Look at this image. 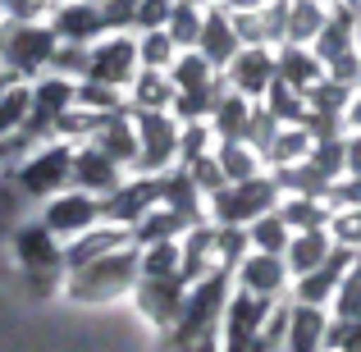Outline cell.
Here are the masks:
<instances>
[{
    "label": "cell",
    "instance_id": "obj_6",
    "mask_svg": "<svg viewBox=\"0 0 361 352\" xmlns=\"http://www.w3.org/2000/svg\"><path fill=\"white\" fill-rule=\"evenodd\" d=\"M133 119H137V142H142L137 169H147V174H165V169L174 165V156H178V138H183V128H178L165 110L133 115Z\"/></svg>",
    "mask_w": 361,
    "mask_h": 352
},
{
    "label": "cell",
    "instance_id": "obj_49",
    "mask_svg": "<svg viewBox=\"0 0 361 352\" xmlns=\"http://www.w3.org/2000/svg\"><path fill=\"white\" fill-rule=\"evenodd\" d=\"M5 18H9V14H5V0H0V23H5Z\"/></svg>",
    "mask_w": 361,
    "mask_h": 352
},
{
    "label": "cell",
    "instance_id": "obj_40",
    "mask_svg": "<svg viewBox=\"0 0 361 352\" xmlns=\"http://www.w3.org/2000/svg\"><path fill=\"white\" fill-rule=\"evenodd\" d=\"M329 238L343 243L348 252H357V247H361V211H334V220H329Z\"/></svg>",
    "mask_w": 361,
    "mask_h": 352
},
{
    "label": "cell",
    "instance_id": "obj_24",
    "mask_svg": "<svg viewBox=\"0 0 361 352\" xmlns=\"http://www.w3.org/2000/svg\"><path fill=\"white\" fill-rule=\"evenodd\" d=\"M18 256L27 261L32 274L42 270V265H46V270H60V265H64V247L55 243V233L46 229V224H27V229L18 233Z\"/></svg>",
    "mask_w": 361,
    "mask_h": 352
},
{
    "label": "cell",
    "instance_id": "obj_28",
    "mask_svg": "<svg viewBox=\"0 0 361 352\" xmlns=\"http://www.w3.org/2000/svg\"><path fill=\"white\" fill-rule=\"evenodd\" d=\"M279 215H283V224H288V229L311 233V229H329L334 206H325V197H283V202H279Z\"/></svg>",
    "mask_w": 361,
    "mask_h": 352
},
{
    "label": "cell",
    "instance_id": "obj_41",
    "mask_svg": "<svg viewBox=\"0 0 361 352\" xmlns=\"http://www.w3.org/2000/svg\"><path fill=\"white\" fill-rule=\"evenodd\" d=\"M325 78L343 83V87H357V83H361V51H348V55H338V60H329Z\"/></svg>",
    "mask_w": 361,
    "mask_h": 352
},
{
    "label": "cell",
    "instance_id": "obj_48",
    "mask_svg": "<svg viewBox=\"0 0 361 352\" xmlns=\"http://www.w3.org/2000/svg\"><path fill=\"white\" fill-rule=\"evenodd\" d=\"M320 5H329V9H334V5H343V0H320Z\"/></svg>",
    "mask_w": 361,
    "mask_h": 352
},
{
    "label": "cell",
    "instance_id": "obj_47",
    "mask_svg": "<svg viewBox=\"0 0 361 352\" xmlns=\"http://www.w3.org/2000/svg\"><path fill=\"white\" fill-rule=\"evenodd\" d=\"M270 0H224V9H233V14H243V9H265Z\"/></svg>",
    "mask_w": 361,
    "mask_h": 352
},
{
    "label": "cell",
    "instance_id": "obj_5",
    "mask_svg": "<svg viewBox=\"0 0 361 352\" xmlns=\"http://www.w3.org/2000/svg\"><path fill=\"white\" fill-rule=\"evenodd\" d=\"M156 206H160V178L156 174L128 178V183H119L115 193L101 197V215H106L110 224H119V229H137Z\"/></svg>",
    "mask_w": 361,
    "mask_h": 352
},
{
    "label": "cell",
    "instance_id": "obj_35",
    "mask_svg": "<svg viewBox=\"0 0 361 352\" xmlns=\"http://www.w3.org/2000/svg\"><path fill=\"white\" fill-rule=\"evenodd\" d=\"M137 60H142V69H160V73H169V64L178 60L174 37H169L165 28H151V32H142V42H137Z\"/></svg>",
    "mask_w": 361,
    "mask_h": 352
},
{
    "label": "cell",
    "instance_id": "obj_39",
    "mask_svg": "<svg viewBox=\"0 0 361 352\" xmlns=\"http://www.w3.org/2000/svg\"><path fill=\"white\" fill-rule=\"evenodd\" d=\"M279 128H283V123L274 119L270 110H265V106H256V110H252V123H247V142H252V147L265 156V147H270V142L279 138Z\"/></svg>",
    "mask_w": 361,
    "mask_h": 352
},
{
    "label": "cell",
    "instance_id": "obj_43",
    "mask_svg": "<svg viewBox=\"0 0 361 352\" xmlns=\"http://www.w3.org/2000/svg\"><path fill=\"white\" fill-rule=\"evenodd\" d=\"M169 14H174V0H137V28H142V32L165 28Z\"/></svg>",
    "mask_w": 361,
    "mask_h": 352
},
{
    "label": "cell",
    "instance_id": "obj_45",
    "mask_svg": "<svg viewBox=\"0 0 361 352\" xmlns=\"http://www.w3.org/2000/svg\"><path fill=\"white\" fill-rule=\"evenodd\" d=\"M348 174L361 178V133H348Z\"/></svg>",
    "mask_w": 361,
    "mask_h": 352
},
{
    "label": "cell",
    "instance_id": "obj_8",
    "mask_svg": "<svg viewBox=\"0 0 361 352\" xmlns=\"http://www.w3.org/2000/svg\"><path fill=\"white\" fill-rule=\"evenodd\" d=\"M274 78H279V60H274L270 46H243V55L224 69V83L247 101L252 97L265 101V92L274 87Z\"/></svg>",
    "mask_w": 361,
    "mask_h": 352
},
{
    "label": "cell",
    "instance_id": "obj_50",
    "mask_svg": "<svg viewBox=\"0 0 361 352\" xmlns=\"http://www.w3.org/2000/svg\"><path fill=\"white\" fill-rule=\"evenodd\" d=\"M82 5H106V0H82Z\"/></svg>",
    "mask_w": 361,
    "mask_h": 352
},
{
    "label": "cell",
    "instance_id": "obj_17",
    "mask_svg": "<svg viewBox=\"0 0 361 352\" xmlns=\"http://www.w3.org/2000/svg\"><path fill=\"white\" fill-rule=\"evenodd\" d=\"M92 147H101L110 160H119V165H137V119H123V115H110L101 119L97 128H92Z\"/></svg>",
    "mask_w": 361,
    "mask_h": 352
},
{
    "label": "cell",
    "instance_id": "obj_14",
    "mask_svg": "<svg viewBox=\"0 0 361 352\" xmlns=\"http://www.w3.org/2000/svg\"><path fill=\"white\" fill-rule=\"evenodd\" d=\"M51 28L60 42H73V46H92L97 37H106V18H101V5H82V0H73V5L55 9L51 14Z\"/></svg>",
    "mask_w": 361,
    "mask_h": 352
},
{
    "label": "cell",
    "instance_id": "obj_23",
    "mask_svg": "<svg viewBox=\"0 0 361 352\" xmlns=\"http://www.w3.org/2000/svg\"><path fill=\"white\" fill-rule=\"evenodd\" d=\"M329 334V320L320 307H293L288 311V352H320V344H325Z\"/></svg>",
    "mask_w": 361,
    "mask_h": 352
},
{
    "label": "cell",
    "instance_id": "obj_34",
    "mask_svg": "<svg viewBox=\"0 0 361 352\" xmlns=\"http://www.w3.org/2000/svg\"><path fill=\"white\" fill-rule=\"evenodd\" d=\"M247 243H252V252H265V256H283V252H288V243H293V229L283 224V215H279V211H270V215H261V220L252 224V233H247Z\"/></svg>",
    "mask_w": 361,
    "mask_h": 352
},
{
    "label": "cell",
    "instance_id": "obj_19",
    "mask_svg": "<svg viewBox=\"0 0 361 352\" xmlns=\"http://www.w3.org/2000/svg\"><path fill=\"white\" fill-rule=\"evenodd\" d=\"M274 60H279V83H288L302 97H307L316 83H325V64H320V55L311 51V46H279Z\"/></svg>",
    "mask_w": 361,
    "mask_h": 352
},
{
    "label": "cell",
    "instance_id": "obj_20",
    "mask_svg": "<svg viewBox=\"0 0 361 352\" xmlns=\"http://www.w3.org/2000/svg\"><path fill=\"white\" fill-rule=\"evenodd\" d=\"M160 178V206H169V211H178L188 224L202 220V188L192 183V174L188 169H169V174H156Z\"/></svg>",
    "mask_w": 361,
    "mask_h": 352
},
{
    "label": "cell",
    "instance_id": "obj_9",
    "mask_svg": "<svg viewBox=\"0 0 361 352\" xmlns=\"http://www.w3.org/2000/svg\"><path fill=\"white\" fill-rule=\"evenodd\" d=\"M97 220H101V197H92V193H60V197H51L46 211H42V224L55 238H78Z\"/></svg>",
    "mask_w": 361,
    "mask_h": 352
},
{
    "label": "cell",
    "instance_id": "obj_30",
    "mask_svg": "<svg viewBox=\"0 0 361 352\" xmlns=\"http://www.w3.org/2000/svg\"><path fill=\"white\" fill-rule=\"evenodd\" d=\"M202 28H206L202 0H174V14H169L165 32L174 37L178 51H197V42H202Z\"/></svg>",
    "mask_w": 361,
    "mask_h": 352
},
{
    "label": "cell",
    "instance_id": "obj_46",
    "mask_svg": "<svg viewBox=\"0 0 361 352\" xmlns=\"http://www.w3.org/2000/svg\"><path fill=\"white\" fill-rule=\"evenodd\" d=\"M343 123H348V128H353V133H361V97H353V106H348Z\"/></svg>",
    "mask_w": 361,
    "mask_h": 352
},
{
    "label": "cell",
    "instance_id": "obj_31",
    "mask_svg": "<svg viewBox=\"0 0 361 352\" xmlns=\"http://www.w3.org/2000/svg\"><path fill=\"white\" fill-rule=\"evenodd\" d=\"M73 110H82V115H92V119L123 115L119 87H110V83H92V78H82L78 87H73Z\"/></svg>",
    "mask_w": 361,
    "mask_h": 352
},
{
    "label": "cell",
    "instance_id": "obj_44",
    "mask_svg": "<svg viewBox=\"0 0 361 352\" xmlns=\"http://www.w3.org/2000/svg\"><path fill=\"white\" fill-rule=\"evenodd\" d=\"M101 18H106V28H137V0H106Z\"/></svg>",
    "mask_w": 361,
    "mask_h": 352
},
{
    "label": "cell",
    "instance_id": "obj_32",
    "mask_svg": "<svg viewBox=\"0 0 361 352\" xmlns=\"http://www.w3.org/2000/svg\"><path fill=\"white\" fill-rule=\"evenodd\" d=\"M215 160H220L229 183H243V178L261 174V151L252 142H215Z\"/></svg>",
    "mask_w": 361,
    "mask_h": 352
},
{
    "label": "cell",
    "instance_id": "obj_15",
    "mask_svg": "<svg viewBox=\"0 0 361 352\" xmlns=\"http://www.w3.org/2000/svg\"><path fill=\"white\" fill-rule=\"evenodd\" d=\"M357 23H361V9H353V5H334V9H329V18H325V28H320L316 46H311V51L320 55V64H329V60H338V55L357 51Z\"/></svg>",
    "mask_w": 361,
    "mask_h": 352
},
{
    "label": "cell",
    "instance_id": "obj_16",
    "mask_svg": "<svg viewBox=\"0 0 361 352\" xmlns=\"http://www.w3.org/2000/svg\"><path fill=\"white\" fill-rule=\"evenodd\" d=\"M238 279L256 298H274V293L288 284V261H283V256H265V252H247L238 261Z\"/></svg>",
    "mask_w": 361,
    "mask_h": 352
},
{
    "label": "cell",
    "instance_id": "obj_42",
    "mask_svg": "<svg viewBox=\"0 0 361 352\" xmlns=\"http://www.w3.org/2000/svg\"><path fill=\"white\" fill-rule=\"evenodd\" d=\"M325 202L338 206V211H361V178H357V174H343L334 188H329Z\"/></svg>",
    "mask_w": 361,
    "mask_h": 352
},
{
    "label": "cell",
    "instance_id": "obj_7",
    "mask_svg": "<svg viewBox=\"0 0 361 352\" xmlns=\"http://www.w3.org/2000/svg\"><path fill=\"white\" fill-rule=\"evenodd\" d=\"M265 316H270V298H256V293H238L229 302V316L220 320L224 325V348L229 352H252L265 334Z\"/></svg>",
    "mask_w": 361,
    "mask_h": 352
},
{
    "label": "cell",
    "instance_id": "obj_36",
    "mask_svg": "<svg viewBox=\"0 0 361 352\" xmlns=\"http://www.w3.org/2000/svg\"><path fill=\"white\" fill-rule=\"evenodd\" d=\"M87 69H92V46H73V42H60V51H55V60H51V73L55 78H87Z\"/></svg>",
    "mask_w": 361,
    "mask_h": 352
},
{
    "label": "cell",
    "instance_id": "obj_10",
    "mask_svg": "<svg viewBox=\"0 0 361 352\" xmlns=\"http://www.w3.org/2000/svg\"><path fill=\"white\" fill-rule=\"evenodd\" d=\"M137 42L133 37H101L92 46V69L87 78L92 83H110V87H128L137 78Z\"/></svg>",
    "mask_w": 361,
    "mask_h": 352
},
{
    "label": "cell",
    "instance_id": "obj_2",
    "mask_svg": "<svg viewBox=\"0 0 361 352\" xmlns=\"http://www.w3.org/2000/svg\"><path fill=\"white\" fill-rule=\"evenodd\" d=\"M60 37L51 23H23V18H5L0 23V60L9 73H42L51 69Z\"/></svg>",
    "mask_w": 361,
    "mask_h": 352
},
{
    "label": "cell",
    "instance_id": "obj_18",
    "mask_svg": "<svg viewBox=\"0 0 361 352\" xmlns=\"http://www.w3.org/2000/svg\"><path fill=\"white\" fill-rule=\"evenodd\" d=\"M133 243V229H119V224H110V229H97V233H82L73 247H64V270H73L78 274L82 265H92V261H101V256H110V252H119V247H128Z\"/></svg>",
    "mask_w": 361,
    "mask_h": 352
},
{
    "label": "cell",
    "instance_id": "obj_13",
    "mask_svg": "<svg viewBox=\"0 0 361 352\" xmlns=\"http://www.w3.org/2000/svg\"><path fill=\"white\" fill-rule=\"evenodd\" d=\"M357 252H348V247H338V252H329L325 265H316L311 274H302L298 279V298L307 302V307H320L325 298H338V289H343L348 270H353Z\"/></svg>",
    "mask_w": 361,
    "mask_h": 352
},
{
    "label": "cell",
    "instance_id": "obj_3",
    "mask_svg": "<svg viewBox=\"0 0 361 352\" xmlns=\"http://www.w3.org/2000/svg\"><path fill=\"white\" fill-rule=\"evenodd\" d=\"M283 188L274 174H256V178H243V183H224L220 193H211V215L220 224H256L261 215H270L279 206Z\"/></svg>",
    "mask_w": 361,
    "mask_h": 352
},
{
    "label": "cell",
    "instance_id": "obj_11",
    "mask_svg": "<svg viewBox=\"0 0 361 352\" xmlns=\"http://www.w3.org/2000/svg\"><path fill=\"white\" fill-rule=\"evenodd\" d=\"M197 51H202L220 73L243 55V37H238L233 14H229L224 5H211V9H206V28H202V42H197Z\"/></svg>",
    "mask_w": 361,
    "mask_h": 352
},
{
    "label": "cell",
    "instance_id": "obj_4",
    "mask_svg": "<svg viewBox=\"0 0 361 352\" xmlns=\"http://www.w3.org/2000/svg\"><path fill=\"white\" fill-rule=\"evenodd\" d=\"M14 178H18V188L27 193V202H37V197L51 202V197H60L64 183H73V147L55 142V147L32 151V156L14 169Z\"/></svg>",
    "mask_w": 361,
    "mask_h": 352
},
{
    "label": "cell",
    "instance_id": "obj_27",
    "mask_svg": "<svg viewBox=\"0 0 361 352\" xmlns=\"http://www.w3.org/2000/svg\"><path fill=\"white\" fill-rule=\"evenodd\" d=\"M329 243H334V238H329L325 229L298 233V238L288 243V252H283V261H288V270H293V274L302 279V274H311L316 265H325V261H329V252H334Z\"/></svg>",
    "mask_w": 361,
    "mask_h": 352
},
{
    "label": "cell",
    "instance_id": "obj_37",
    "mask_svg": "<svg viewBox=\"0 0 361 352\" xmlns=\"http://www.w3.org/2000/svg\"><path fill=\"white\" fill-rule=\"evenodd\" d=\"M211 151H215V133H211V123H206V119L188 123L183 138H178V156H183V165H192V160L211 156Z\"/></svg>",
    "mask_w": 361,
    "mask_h": 352
},
{
    "label": "cell",
    "instance_id": "obj_21",
    "mask_svg": "<svg viewBox=\"0 0 361 352\" xmlns=\"http://www.w3.org/2000/svg\"><path fill=\"white\" fill-rule=\"evenodd\" d=\"M252 101L238 97V92H224L220 97V106H215V115H211V133H215V142H247V123H252Z\"/></svg>",
    "mask_w": 361,
    "mask_h": 352
},
{
    "label": "cell",
    "instance_id": "obj_22",
    "mask_svg": "<svg viewBox=\"0 0 361 352\" xmlns=\"http://www.w3.org/2000/svg\"><path fill=\"white\" fill-rule=\"evenodd\" d=\"M178 97V87L169 83V73L160 69H137L133 78V115H151V110H169Z\"/></svg>",
    "mask_w": 361,
    "mask_h": 352
},
{
    "label": "cell",
    "instance_id": "obj_12",
    "mask_svg": "<svg viewBox=\"0 0 361 352\" xmlns=\"http://www.w3.org/2000/svg\"><path fill=\"white\" fill-rule=\"evenodd\" d=\"M119 160H110L101 147H78L73 151V188L78 193H92V197H106V193H115V188L123 183V174H119Z\"/></svg>",
    "mask_w": 361,
    "mask_h": 352
},
{
    "label": "cell",
    "instance_id": "obj_29",
    "mask_svg": "<svg viewBox=\"0 0 361 352\" xmlns=\"http://www.w3.org/2000/svg\"><path fill=\"white\" fill-rule=\"evenodd\" d=\"M325 18L329 5H320V0H288V42L283 46H316Z\"/></svg>",
    "mask_w": 361,
    "mask_h": 352
},
{
    "label": "cell",
    "instance_id": "obj_1",
    "mask_svg": "<svg viewBox=\"0 0 361 352\" xmlns=\"http://www.w3.org/2000/svg\"><path fill=\"white\" fill-rule=\"evenodd\" d=\"M137 279H142V252L128 243V247H119V252L101 256V261L82 265V270L73 274L69 293L82 298V302H110V298H119V293H128Z\"/></svg>",
    "mask_w": 361,
    "mask_h": 352
},
{
    "label": "cell",
    "instance_id": "obj_25",
    "mask_svg": "<svg viewBox=\"0 0 361 352\" xmlns=\"http://www.w3.org/2000/svg\"><path fill=\"white\" fill-rule=\"evenodd\" d=\"M27 110H32V87H23L18 73H5V78H0V142L23 128Z\"/></svg>",
    "mask_w": 361,
    "mask_h": 352
},
{
    "label": "cell",
    "instance_id": "obj_26",
    "mask_svg": "<svg viewBox=\"0 0 361 352\" xmlns=\"http://www.w3.org/2000/svg\"><path fill=\"white\" fill-rule=\"evenodd\" d=\"M311 147H316V138H311L307 128H302V123H283L279 128V138L270 142V147H265V165L270 169H283V165H302V160L311 156Z\"/></svg>",
    "mask_w": 361,
    "mask_h": 352
},
{
    "label": "cell",
    "instance_id": "obj_38",
    "mask_svg": "<svg viewBox=\"0 0 361 352\" xmlns=\"http://www.w3.org/2000/svg\"><path fill=\"white\" fill-rule=\"evenodd\" d=\"M338 320H361V256L353 261L343 289H338Z\"/></svg>",
    "mask_w": 361,
    "mask_h": 352
},
{
    "label": "cell",
    "instance_id": "obj_33",
    "mask_svg": "<svg viewBox=\"0 0 361 352\" xmlns=\"http://www.w3.org/2000/svg\"><path fill=\"white\" fill-rule=\"evenodd\" d=\"M188 229H192V224H188L178 211H169V206H156V211H151L147 220L133 229V243H147V247H151V243H174V238L188 233Z\"/></svg>",
    "mask_w": 361,
    "mask_h": 352
}]
</instances>
